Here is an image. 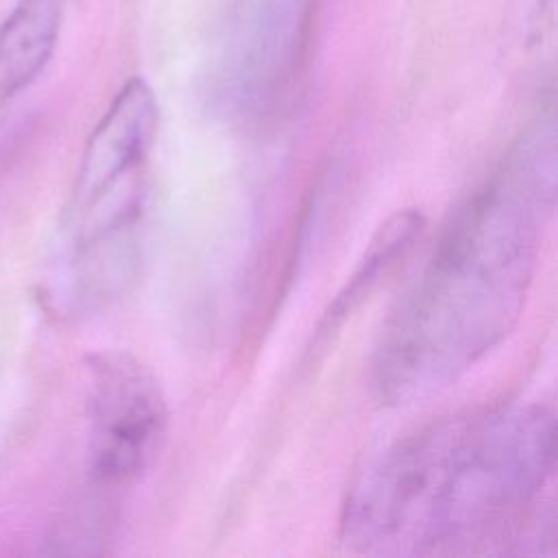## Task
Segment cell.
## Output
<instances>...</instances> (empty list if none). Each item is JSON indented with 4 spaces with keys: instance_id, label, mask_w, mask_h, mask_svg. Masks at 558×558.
I'll list each match as a JSON object with an SVG mask.
<instances>
[{
    "instance_id": "obj_1",
    "label": "cell",
    "mask_w": 558,
    "mask_h": 558,
    "mask_svg": "<svg viewBox=\"0 0 558 558\" xmlns=\"http://www.w3.org/2000/svg\"><path fill=\"white\" fill-rule=\"evenodd\" d=\"M556 464V414L541 401L451 412L373 453L353 477L340 541L368 556H462L536 543Z\"/></svg>"
},
{
    "instance_id": "obj_2",
    "label": "cell",
    "mask_w": 558,
    "mask_h": 558,
    "mask_svg": "<svg viewBox=\"0 0 558 558\" xmlns=\"http://www.w3.org/2000/svg\"><path fill=\"white\" fill-rule=\"evenodd\" d=\"M554 140L551 118L523 133L445 225L375 347L379 405L442 392L517 327L554 207Z\"/></svg>"
},
{
    "instance_id": "obj_3",
    "label": "cell",
    "mask_w": 558,
    "mask_h": 558,
    "mask_svg": "<svg viewBox=\"0 0 558 558\" xmlns=\"http://www.w3.org/2000/svg\"><path fill=\"white\" fill-rule=\"evenodd\" d=\"M159 122L144 78L116 94L92 131L61 218L52 299L68 312L109 305L140 266L148 159Z\"/></svg>"
},
{
    "instance_id": "obj_4",
    "label": "cell",
    "mask_w": 558,
    "mask_h": 558,
    "mask_svg": "<svg viewBox=\"0 0 558 558\" xmlns=\"http://www.w3.org/2000/svg\"><path fill=\"white\" fill-rule=\"evenodd\" d=\"M168 401L155 373L126 351L87 357V464L100 493L140 482L168 436Z\"/></svg>"
},
{
    "instance_id": "obj_5",
    "label": "cell",
    "mask_w": 558,
    "mask_h": 558,
    "mask_svg": "<svg viewBox=\"0 0 558 558\" xmlns=\"http://www.w3.org/2000/svg\"><path fill=\"white\" fill-rule=\"evenodd\" d=\"M423 231L425 218L416 209L397 211L381 222L353 272L325 307L316 325L310 353H318L323 347H327L338 329L388 281V277L395 275V270L405 262L421 240Z\"/></svg>"
},
{
    "instance_id": "obj_6",
    "label": "cell",
    "mask_w": 558,
    "mask_h": 558,
    "mask_svg": "<svg viewBox=\"0 0 558 558\" xmlns=\"http://www.w3.org/2000/svg\"><path fill=\"white\" fill-rule=\"evenodd\" d=\"M65 0H17L0 22V100L24 89L57 46Z\"/></svg>"
}]
</instances>
